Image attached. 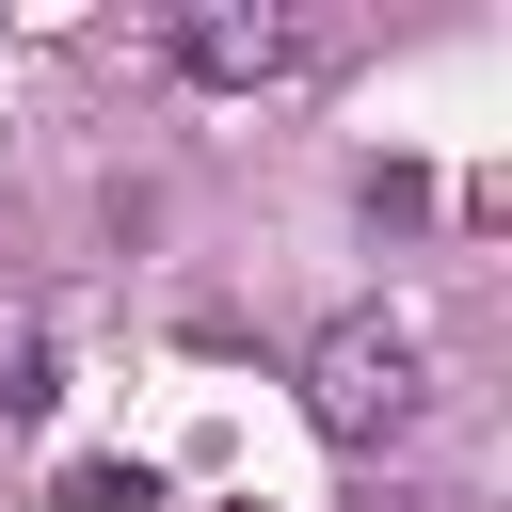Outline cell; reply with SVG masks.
<instances>
[{
  "instance_id": "cell-1",
  "label": "cell",
  "mask_w": 512,
  "mask_h": 512,
  "mask_svg": "<svg viewBox=\"0 0 512 512\" xmlns=\"http://www.w3.org/2000/svg\"><path fill=\"white\" fill-rule=\"evenodd\" d=\"M416 400H432V368H416V320H384V304L320 320V352H304V416H320L336 448H400V432H416Z\"/></svg>"
},
{
  "instance_id": "cell-2",
  "label": "cell",
  "mask_w": 512,
  "mask_h": 512,
  "mask_svg": "<svg viewBox=\"0 0 512 512\" xmlns=\"http://www.w3.org/2000/svg\"><path fill=\"white\" fill-rule=\"evenodd\" d=\"M320 64V32L288 16V0H192L176 16V80H208V96H272V80H304Z\"/></svg>"
},
{
  "instance_id": "cell-3",
  "label": "cell",
  "mask_w": 512,
  "mask_h": 512,
  "mask_svg": "<svg viewBox=\"0 0 512 512\" xmlns=\"http://www.w3.org/2000/svg\"><path fill=\"white\" fill-rule=\"evenodd\" d=\"M0 416H48V336L0 320Z\"/></svg>"
},
{
  "instance_id": "cell-4",
  "label": "cell",
  "mask_w": 512,
  "mask_h": 512,
  "mask_svg": "<svg viewBox=\"0 0 512 512\" xmlns=\"http://www.w3.org/2000/svg\"><path fill=\"white\" fill-rule=\"evenodd\" d=\"M144 496H160L144 464H80V480H64V512H144Z\"/></svg>"
}]
</instances>
